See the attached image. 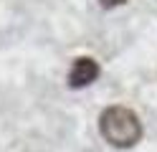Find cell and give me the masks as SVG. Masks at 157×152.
Here are the masks:
<instances>
[{
  "label": "cell",
  "mask_w": 157,
  "mask_h": 152,
  "mask_svg": "<svg viewBox=\"0 0 157 152\" xmlns=\"http://www.w3.org/2000/svg\"><path fill=\"white\" fill-rule=\"evenodd\" d=\"M101 137L117 150H129L142 139V122L129 107H106L99 117Z\"/></svg>",
  "instance_id": "obj_1"
},
{
  "label": "cell",
  "mask_w": 157,
  "mask_h": 152,
  "mask_svg": "<svg viewBox=\"0 0 157 152\" xmlns=\"http://www.w3.org/2000/svg\"><path fill=\"white\" fill-rule=\"evenodd\" d=\"M99 74H101V68H99V64H96L94 58L78 56L74 64H71V68H68L66 84L71 86V89H84V86L94 84V81L99 79Z\"/></svg>",
  "instance_id": "obj_2"
},
{
  "label": "cell",
  "mask_w": 157,
  "mask_h": 152,
  "mask_svg": "<svg viewBox=\"0 0 157 152\" xmlns=\"http://www.w3.org/2000/svg\"><path fill=\"white\" fill-rule=\"evenodd\" d=\"M124 0H101V5L104 8H114V5H122Z\"/></svg>",
  "instance_id": "obj_3"
}]
</instances>
